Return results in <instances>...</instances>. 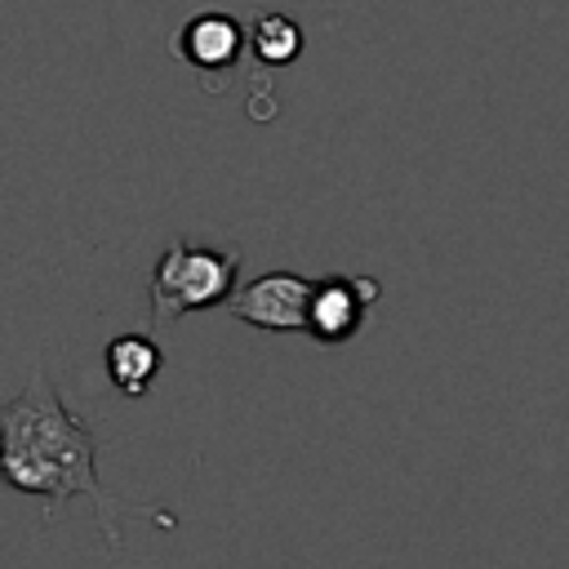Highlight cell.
<instances>
[{
  "label": "cell",
  "mask_w": 569,
  "mask_h": 569,
  "mask_svg": "<svg viewBox=\"0 0 569 569\" xmlns=\"http://www.w3.org/2000/svg\"><path fill=\"white\" fill-rule=\"evenodd\" d=\"M4 480L22 493L44 498V520H58V507L84 493L98 511V529L111 551H120V502L98 480V436L62 405L49 373H31V382L4 400L0 409Z\"/></svg>",
  "instance_id": "obj_1"
},
{
  "label": "cell",
  "mask_w": 569,
  "mask_h": 569,
  "mask_svg": "<svg viewBox=\"0 0 569 569\" xmlns=\"http://www.w3.org/2000/svg\"><path fill=\"white\" fill-rule=\"evenodd\" d=\"M240 253L200 244V240H169L151 267V325L164 329L178 316L204 311V307H227L231 293L240 289L236 280Z\"/></svg>",
  "instance_id": "obj_2"
},
{
  "label": "cell",
  "mask_w": 569,
  "mask_h": 569,
  "mask_svg": "<svg viewBox=\"0 0 569 569\" xmlns=\"http://www.w3.org/2000/svg\"><path fill=\"white\" fill-rule=\"evenodd\" d=\"M311 298H316V280L298 271H262L231 293L227 311L267 333H307Z\"/></svg>",
  "instance_id": "obj_3"
},
{
  "label": "cell",
  "mask_w": 569,
  "mask_h": 569,
  "mask_svg": "<svg viewBox=\"0 0 569 569\" xmlns=\"http://www.w3.org/2000/svg\"><path fill=\"white\" fill-rule=\"evenodd\" d=\"M378 298H382V284L373 276H320L307 333L325 347H342L365 329V316Z\"/></svg>",
  "instance_id": "obj_4"
},
{
  "label": "cell",
  "mask_w": 569,
  "mask_h": 569,
  "mask_svg": "<svg viewBox=\"0 0 569 569\" xmlns=\"http://www.w3.org/2000/svg\"><path fill=\"white\" fill-rule=\"evenodd\" d=\"M244 44H249L244 22H240V18H231V13L209 9V13L187 18V22L173 31L169 53H173V58H182V62H187L191 71H200V76L218 71V80L227 84V71L240 62Z\"/></svg>",
  "instance_id": "obj_5"
},
{
  "label": "cell",
  "mask_w": 569,
  "mask_h": 569,
  "mask_svg": "<svg viewBox=\"0 0 569 569\" xmlns=\"http://www.w3.org/2000/svg\"><path fill=\"white\" fill-rule=\"evenodd\" d=\"M160 365H164V356H160V347H156L151 333H120L102 351V369H107L111 387L120 396H129V400H138V396L151 391Z\"/></svg>",
  "instance_id": "obj_6"
},
{
  "label": "cell",
  "mask_w": 569,
  "mask_h": 569,
  "mask_svg": "<svg viewBox=\"0 0 569 569\" xmlns=\"http://www.w3.org/2000/svg\"><path fill=\"white\" fill-rule=\"evenodd\" d=\"M249 49L262 67H289L302 53V27L284 13H258L249 31Z\"/></svg>",
  "instance_id": "obj_7"
}]
</instances>
